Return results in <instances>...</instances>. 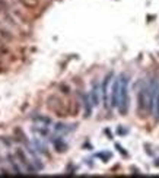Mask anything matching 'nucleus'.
<instances>
[{
  "mask_svg": "<svg viewBox=\"0 0 159 178\" xmlns=\"http://www.w3.org/2000/svg\"><path fill=\"white\" fill-rule=\"evenodd\" d=\"M98 156L99 158H111V153L108 152V153H98Z\"/></svg>",
  "mask_w": 159,
  "mask_h": 178,
  "instance_id": "nucleus-12",
  "label": "nucleus"
},
{
  "mask_svg": "<svg viewBox=\"0 0 159 178\" xmlns=\"http://www.w3.org/2000/svg\"><path fill=\"white\" fill-rule=\"evenodd\" d=\"M98 86L96 85H93V89H92V92H91V104L92 105H98L99 104V95H98Z\"/></svg>",
  "mask_w": 159,
  "mask_h": 178,
  "instance_id": "nucleus-6",
  "label": "nucleus"
},
{
  "mask_svg": "<svg viewBox=\"0 0 159 178\" xmlns=\"http://www.w3.org/2000/svg\"><path fill=\"white\" fill-rule=\"evenodd\" d=\"M0 70H1V64H0Z\"/></svg>",
  "mask_w": 159,
  "mask_h": 178,
  "instance_id": "nucleus-13",
  "label": "nucleus"
},
{
  "mask_svg": "<svg viewBox=\"0 0 159 178\" xmlns=\"http://www.w3.org/2000/svg\"><path fill=\"white\" fill-rule=\"evenodd\" d=\"M153 112L159 118V82H153Z\"/></svg>",
  "mask_w": 159,
  "mask_h": 178,
  "instance_id": "nucleus-4",
  "label": "nucleus"
},
{
  "mask_svg": "<svg viewBox=\"0 0 159 178\" xmlns=\"http://www.w3.org/2000/svg\"><path fill=\"white\" fill-rule=\"evenodd\" d=\"M113 78V73H110L105 80H104V85H102V89H104V99H105V105H107V102H108V83H110V80Z\"/></svg>",
  "mask_w": 159,
  "mask_h": 178,
  "instance_id": "nucleus-7",
  "label": "nucleus"
},
{
  "mask_svg": "<svg viewBox=\"0 0 159 178\" xmlns=\"http://www.w3.org/2000/svg\"><path fill=\"white\" fill-rule=\"evenodd\" d=\"M153 110V83H146L139 92V114L148 117Z\"/></svg>",
  "mask_w": 159,
  "mask_h": 178,
  "instance_id": "nucleus-3",
  "label": "nucleus"
},
{
  "mask_svg": "<svg viewBox=\"0 0 159 178\" xmlns=\"http://www.w3.org/2000/svg\"><path fill=\"white\" fill-rule=\"evenodd\" d=\"M7 53H9L7 45L4 44V43H0V56H1V54H7Z\"/></svg>",
  "mask_w": 159,
  "mask_h": 178,
  "instance_id": "nucleus-10",
  "label": "nucleus"
},
{
  "mask_svg": "<svg viewBox=\"0 0 159 178\" xmlns=\"http://www.w3.org/2000/svg\"><path fill=\"white\" fill-rule=\"evenodd\" d=\"M21 3L26 9H37L40 4V0H21Z\"/></svg>",
  "mask_w": 159,
  "mask_h": 178,
  "instance_id": "nucleus-8",
  "label": "nucleus"
},
{
  "mask_svg": "<svg viewBox=\"0 0 159 178\" xmlns=\"http://www.w3.org/2000/svg\"><path fill=\"white\" fill-rule=\"evenodd\" d=\"M47 107L51 111L57 114L58 117H64V115H76L78 112V105L75 101H64L58 98L56 95L50 96L47 101Z\"/></svg>",
  "mask_w": 159,
  "mask_h": 178,
  "instance_id": "nucleus-2",
  "label": "nucleus"
},
{
  "mask_svg": "<svg viewBox=\"0 0 159 178\" xmlns=\"http://www.w3.org/2000/svg\"><path fill=\"white\" fill-rule=\"evenodd\" d=\"M56 147H57V150H58V152H64V150H66V145H64L61 140H60V142L56 140Z\"/></svg>",
  "mask_w": 159,
  "mask_h": 178,
  "instance_id": "nucleus-9",
  "label": "nucleus"
},
{
  "mask_svg": "<svg viewBox=\"0 0 159 178\" xmlns=\"http://www.w3.org/2000/svg\"><path fill=\"white\" fill-rule=\"evenodd\" d=\"M16 158H19L21 164H22L29 172H34V168L31 167V164H29V161H28V158H26V155H25V152H23L22 149H16Z\"/></svg>",
  "mask_w": 159,
  "mask_h": 178,
  "instance_id": "nucleus-5",
  "label": "nucleus"
},
{
  "mask_svg": "<svg viewBox=\"0 0 159 178\" xmlns=\"http://www.w3.org/2000/svg\"><path fill=\"white\" fill-rule=\"evenodd\" d=\"M127 85L128 79L125 75H121L120 78L115 80L113 86V98H111V105L118 107L120 114L125 115L128 110V92H127Z\"/></svg>",
  "mask_w": 159,
  "mask_h": 178,
  "instance_id": "nucleus-1",
  "label": "nucleus"
},
{
  "mask_svg": "<svg viewBox=\"0 0 159 178\" xmlns=\"http://www.w3.org/2000/svg\"><path fill=\"white\" fill-rule=\"evenodd\" d=\"M7 12V4L4 0H0V13H6Z\"/></svg>",
  "mask_w": 159,
  "mask_h": 178,
  "instance_id": "nucleus-11",
  "label": "nucleus"
}]
</instances>
